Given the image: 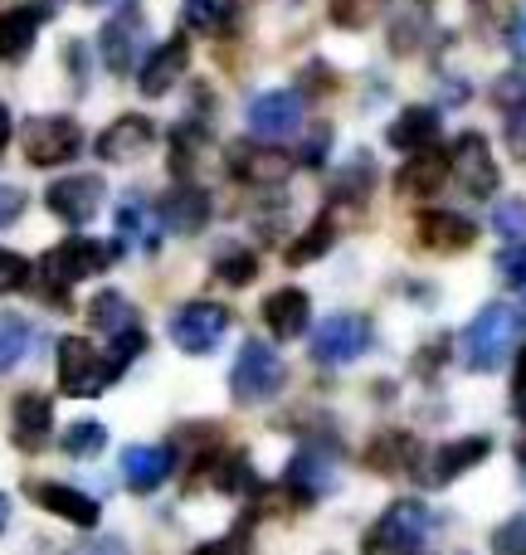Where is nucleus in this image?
Segmentation results:
<instances>
[{
    "instance_id": "f257e3e1",
    "label": "nucleus",
    "mask_w": 526,
    "mask_h": 555,
    "mask_svg": "<svg viewBox=\"0 0 526 555\" xmlns=\"http://www.w3.org/2000/svg\"><path fill=\"white\" fill-rule=\"evenodd\" d=\"M517 346V312L508 302H488L463 332V361L469 371H498Z\"/></svg>"
},
{
    "instance_id": "f03ea898",
    "label": "nucleus",
    "mask_w": 526,
    "mask_h": 555,
    "mask_svg": "<svg viewBox=\"0 0 526 555\" xmlns=\"http://www.w3.org/2000/svg\"><path fill=\"white\" fill-rule=\"evenodd\" d=\"M283 380H287L283 356H278L268 341H244L240 361H234V371H230L234 400L240 404H264V400H273V395L283 390Z\"/></svg>"
},
{
    "instance_id": "7ed1b4c3",
    "label": "nucleus",
    "mask_w": 526,
    "mask_h": 555,
    "mask_svg": "<svg viewBox=\"0 0 526 555\" xmlns=\"http://www.w3.org/2000/svg\"><path fill=\"white\" fill-rule=\"evenodd\" d=\"M429 537V507L420 498H400L371 531H365V555H410Z\"/></svg>"
},
{
    "instance_id": "20e7f679",
    "label": "nucleus",
    "mask_w": 526,
    "mask_h": 555,
    "mask_svg": "<svg viewBox=\"0 0 526 555\" xmlns=\"http://www.w3.org/2000/svg\"><path fill=\"white\" fill-rule=\"evenodd\" d=\"M107 380H117V375L107 365V356H98L93 341H84V336H64L59 341V390L88 400V395H103Z\"/></svg>"
},
{
    "instance_id": "39448f33",
    "label": "nucleus",
    "mask_w": 526,
    "mask_h": 555,
    "mask_svg": "<svg viewBox=\"0 0 526 555\" xmlns=\"http://www.w3.org/2000/svg\"><path fill=\"white\" fill-rule=\"evenodd\" d=\"M107 263H113V249H107V244H98V240H64V244H54V249L44 254L39 278H44L54 293H64V287H74L78 278L103 273Z\"/></svg>"
},
{
    "instance_id": "423d86ee",
    "label": "nucleus",
    "mask_w": 526,
    "mask_h": 555,
    "mask_svg": "<svg viewBox=\"0 0 526 555\" xmlns=\"http://www.w3.org/2000/svg\"><path fill=\"white\" fill-rule=\"evenodd\" d=\"M25 156L35 166H64L74 162L78 152H84V132H78L74 117H35V122H25Z\"/></svg>"
},
{
    "instance_id": "0eeeda50",
    "label": "nucleus",
    "mask_w": 526,
    "mask_h": 555,
    "mask_svg": "<svg viewBox=\"0 0 526 555\" xmlns=\"http://www.w3.org/2000/svg\"><path fill=\"white\" fill-rule=\"evenodd\" d=\"M365 346H371V322H365L361 312H332L312 332V356L322 365L356 361V356H365Z\"/></svg>"
},
{
    "instance_id": "6e6552de",
    "label": "nucleus",
    "mask_w": 526,
    "mask_h": 555,
    "mask_svg": "<svg viewBox=\"0 0 526 555\" xmlns=\"http://www.w3.org/2000/svg\"><path fill=\"white\" fill-rule=\"evenodd\" d=\"M224 332H230V307H220V302H185L171 317V341L191 356L215 351L224 341Z\"/></svg>"
},
{
    "instance_id": "1a4fd4ad",
    "label": "nucleus",
    "mask_w": 526,
    "mask_h": 555,
    "mask_svg": "<svg viewBox=\"0 0 526 555\" xmlns=\"http://www.w3.org/2000/svg\"><path fill=\"white\" fill-rule=\"evenodd\" d=\"M449 171H453V181H459L469 195H478V201H488V195L498 191V162H492L488 137L483 132H463L459 142H453Z\"/></svg>"
},
{
    "instance_id": "9d476101",
    "label": "nucleus",
    "mask_w": 526,
    "mask_h": 555,
    "mask_svg": "<svg viewBox=\"0 0 526 555\" xmlns=\"http://www.w3.org/2000/svg\"><path fill=\"white\" fill-rule=\"evenodd\" d=\"M244 117H249V132H259L264 142H273V137L297 132V122H303V98L287 93V88H268V93H259L249 107H244Z\"/></svg>"
},
{
    "instance_id": "9b49d317",
    "label": "nucleus",
    "mask_w": 526,
    "mask_h": 555,
    "mask_svg": "<svg viewBox=\"0 0 526 555\" xmlns=\"http://www.w3.org/2000/svg\"><path fill=\"white\" fill-rule=\"evenodd\" d=\"M44 205L59 215L64 224H88L103 205V181L98 176H64L44 191Z\"/></svg>"
},
{
    "instance_id": "f8f14e48",
    "label": "nucleus",
    "mask_w": 526,
    "mask_h": 555,
    "mask_svg": "<svg viewBox=\"0 0 526 555\" xmlns=\"http://www.w3.org/2000/svg\"><path fill=\"white\" fill-rule=\"evenodd\" d=\"M185 39L181 35H171L166 44H156L152 54L142 59V68H137V83H142V93L146 98H166L176 88V78L185 74Z\"/></svg>"
},
{
    "instance_id": "ddd939ff",
    "label": "nucleus",
    "mask_w": 526,
    "mask_h": 555,
    "mask_svg": "<svg viewBox=\"0 0 526 555\" xmlns=\"http://www.w3.org/2000/svg\"><path fill=\"white\" fill-rule=\"evenodd\" d=\"M152 142H156L152 117L127 113V117H117L103 137H98V156H103V162H137V156H142Z\"/></svg>"
},
{
    "instance_id": "4468645a",
    "label": "nucleus",
    "mask_w": 526,
    "mask_h": 555,
    "mask_svg": "<svg viewBox=\"0 0 526 555\" xmlns=\"http://www.w3.org/2000/svg\"><path fill=\"white\" fill-rule=\"evenodd\" d=\"M156 215H162L166 230L176 234H195L210 224V195L201 191V185H176V191L162 195V205H156Z\"/></svg>"
},
{
    "instance_id": "2eb2a0df",
    "label": "nucleus",
    "mask_w": 526,
    "mask_h": 555,
    "mask_svg": "<svg viewBox=\"0 0 526 555\" xmlns=\"http://www.w3.org/2000/svg\"><path fill=\"white\" fill-rule=\"evenodd\" d=\"M171 468H176V459L162 443H132V449L123 453V478L132 492H156L171 478Z\"/></svg>"
},
{
    "instance_id": "dca6fc26",
    "label": "nucleus",
    "mask_w": 526,
    "mask_h": 555,
    "mask_svg": "<svg viewBox=\"0 0 526 555\" xmlns=\"http://www.w3.org/2000/svg\"><path fill=\"white\" fill-rule=\"evenodd\" d=\"M307 317H312V302H307L303 287H278L264 302V322L278 341H293V336L307 332Z\"/></svg>"
},
{
    "instance_id": "f3484780",
    "label": "nucleus",
    "mask_w": 526,
    "mask_h": 555,
    "mask_svg": "<svg viewBox=\"0 0 526 555\" xmlns=\"http://www.w3.org/2000/svg\"><path fill=\"white\" fill-rule=\"evenodd\" d=\"M230 171L240 176V181H254V185H273L283 181L287 171H293V156L273 152V146H254V142H240L230 152Z\"/></svg>"
},
{
    "instance_id": "a211bd4d",
    "label": "nucleus",
    "mask_w": 526,
    "mask_h": 555,
    "mask_svg": "<svg viewBox=\"0 0 526 555\" xmlns=\"http://www.w3.org/2000/svg\"><path fill=\"white\" fill-rule=\"evenodd\" d=\"M420 240H424V249H434V254H459L478 240V224L453 210H429L420 220Z\"/></svg>"
},
{
    "instance_id": "6ab92c4d",
    "label": "nucleus",
    "mask_w": 526,
    "mask_h": 555,
    "mask_svg": "<svg viewBox=\"0 0 526 555\" xmlns=\"http://www.w3.org/2000/svg\"><path fill=\"white\" fill-rule=\"evenodd\" d=\"M287 488H293L303 502L326 498V492L336 488V468H332V459H326V453H317V449L293 453V463H287Z\"/></svg>"
},
{
    "instance_id": "aec40b11",
    "label": "nucleus",
    "mask_w": 526,
    "mask_h": 555,
    "mask_svg": "<svg viewBox=\"0 0 526 555\" xmlns=\"http://www.w3.org/2000/svg\"><path fill=\"white\" fill-rule=\"evenodd\" d=\"M35 502L44 512H54V517L74 521V527H98V502L84 498L78 488H64V482H35Z\"/></svg>"
},
{
    "instance_id": "412c9836",
    "label": "nucleus",
    "mask_w": 526,
    "mask_h": 555,
    "mask_svg": "<svg viewBox=\"0 0 526 555\" xmlns=\"http://www.w3.org/2000/svg\"><path fill=\"white\" fill-rule=\"evenodd\" d=\"M137 49H142V20L137 15H117L103 25V64L113 74H132Z\"/></svg>"
},
{
    "instance_id": "4be33fe9",
    "label": "nucleus",
    "mask_w": 526,
    "mask_h": 555,
    "mask_svg": "<svg viewBox=\"0 0 526 555\" xmlns=\"http://www.w3.org/2000/svg\"><path fill=\"white\" fill-rule=\"evenodd\" d=\"M49 420H54V404H49L44 395H20L15 400V429L10 434H15V443L25 453H35L39 443L49 439Z\"/></svg>"
},
{
    "instance_id": "5701e85b",
    "label": "nucleus",
    "mask_w": 526,
    "mask_h": 555,
    "mask_svg": "<svg viewBox=\"0 0 526 555\" xmlns=\"http://www.w3.org/2000/svg\"><path fill=\"white\" fill-rule=\"evenodd\" d=\"M488 453H492V439H483V434H469V439H459V443H444L439 459H434V482L463 478V473L478 468Z\"/></svg>"
},
{
    "instance_id": "b1692460",
    "label": "nucleus",
    "mask_w": 526,
    "mask_h": 555,
    "mask_svg": "<svg viewBox=\"0 0 526 555\" xmlns=\"http://www.w3.org/2000/svg\"><path fill=\"white\" fill-rule=\"evenodd\" d=\"M449 181V156L424 146V152H410V166L400 171V191L405 195H434Z\"/></svg>"
},
{
    "instance_id": "393cba45",
    "label": "nucleus",
    "mask_w": 526,
    "mask_h": 555,
    "mask_svg": "<svg viewBox=\"0 0 526 555\" xmlns=\"http://www.w3.org/2000/svg\"><path fill=\"white\" fill-rule=\"evenodd\" d=\"M434 137H439L434 107H405L390 122V146H400V152H424V146H434Z\"/></svg>"
},
{
    "instance_id": "a878e982",
    "label": "nucleus",
    "mask_w": 526,
    "mask_h": 555,
    "mask_svg": "<svg viewBox=\"0 0 526 555\" xmlns=\"http://www.w3.org/2000/svg\"><path fill=\"white\" fill-rule=\"evenodd\" d=\"M39 20L44 15L29 5L5 10V15H0V59H25L29 44H35V35H39Z\"/></svg>"
},
{
    "instance_id": "bb28decb",
    "label": "nucleus",
    "mask_w": 526,
    "mask_h": 555,
    "mask_svg": "<svg viewBox=\"0 0 526 555\" xmlns=\"http://www.w3.org/2000/svg\"><path fill=\"white\" fill-rule=\"evenodd\" d=\"M181 15L195 35H224V29H234V20H240V5H234V0H185Z\"/></svg>"
},
{
    "instance_id": "cd10ccee",
    "label": "nucleus",
    "mask_w": 526,
    "mask_h": 555,
    "mask_svg": "<svg viewBox=\"0 0 526 555\" xmlns=\"http://www.w3.org/2000/svg\"><path fill=\"white\" fill-rule=\"evenodd\" d=\"M117 240L156 249V224H152V210H146L142 195H123V205H117Z\"/></svg>"
},
{
    "instance_id": "c85d7f7f",
    "label": "nucleus",
    "mask_w": 526,
    "mask_h": 555,
    "mask_svg": "<svg viewBox=\"0 0 526 555\" xmlns=\"http://www.w3.org/2000/svg\"><path fill=\"white\" fill-rule=\"evenodd\" d=\"M88 322H93L98 332H107V336H123V332H132L137 326V307L127 302L123 293H98L93 307H88Z\"/></svg>"
},
{
    "instance_id": "c756f323",
    "label": "nucleus",
    "mask_w": 526,
    "mask_h": 555,
    "mask_svg": "<svg viewBox=\"0 0 526 555\" xmlns=\"http://www.w3.org/2000/svg\"><path fill=\"white\" fill-rule=\"evenodd\" d=\"M29 346H35V326L15 312H0V371H10V365L25 361Z\"/></svg>"
},
{
    "instance_id": "7c9ffc66",
    "label": "nucleus",
    "mask_w": 526,
    "mask_h": 555,
    "mask_svg": "<svg viewBox=\"0 0 526 555\" xmlns=\"http://www.w3.org/2000/svg\"><path fill=\"white\" fill-rule=\"evenodd\" d=\"M410 453H414L410 434H385V439H375L371 449H365V463H371L375 473H400Z\"/></svg>"
},
{
    "instance_id": "2f4dec72",
    "label": "nucleus",
    "mask_w": 526,
    "mask_h": 555,
    "mask_svg": "<svg viewBox=\"0 0 526 555\" xmlns=\"http://www.w3.org/2000/svg\"><path fill=\"white\" fill-rule=\"evenodd\" d=\"M107 443V429L98 420H78L64 429V453L68 459H93V453H103Z\"/></svg>"
},
{
    "instance_id": "473e14b6",
    "label": "nucleus",
    "mask_w": 526,
    "mask_h": 555,
    "mask_svg": "<svg viewBox=\"0 0 526 555\" xmlns=\"http://www.w3.org/2000/svg\"><path fill=\"white\" fill-rule=\"evenodd\" d=\"M332 240H336V230H332V215H322V220L312 224V230L303 234V240L287 249V263H312V259H322L326 249H332Z\"/></svg>"
},
{
    "instance_id": "72a5a7b5",
    "label": "nucleus",
    "mask_w": 526,
    "mask_h": 555,
    "mask_svg": "<svg viewBox=\"0 0 526 555\" xmlns=\"http://www.w3.org/2000/svg\"><path fill=\"white\" fill-rule=\"evenodd\" d=\"M210 478H215L220 492H254V468H249V459H240V453H230V459L215 463Z\"/></svg>"
},
{
    "instance_id": "f704fd0d",
    "label": "nucleus",
    "mask_w": 526,
    "mask_h": 555,
    "mask_svg": "<svg viewBox=\"0 0 526 555\" xmlns=\"http://www.w3.org/2000/svg\"><path fill=\"white\" fill-rule=\"evenodd\" d=\"M371 185H375V162L371 156H356V162L342 171V181H336V195H342V201H361Z\"/></svg>"
},
{
    "instance_id": "c9c22d12",
    "label": "nucleus",
    "mask_w": 526,
    "mask_h": 555,
    "mask_svg": "<svg viewBox=\"0 0 526 555\" xmlns=\"http://www.w3.org/2000/svg\"><path fill=\"white\" fill-rule=\"evenodd\" d=\"M215 273H220L224 283L244 287V283H254V273H259V259H254L249 249H224L220 263H215Z\"/></svg>"
},
{
    "instance_id": "e433bc0d",
    "label": "nucleus",
    "mask_w": 526,
    "mask_h": 555,
    "mask_svg": "<svg viewBox=\"0 0 526 555\" xmlns=\"http://www.w3.org/2000/svg\"><path fill=\"white\" fill-rule=\"evenodd\" d=\"M381 5H385V0H332V25H342V29H361Z\"/></svg>"
},
{
    "instance_id": "4c0bfd02",
    "label": "nucleus",
    "mask_w": 526,
    "mask_h": 555,
    "mask_svg": "<svg viewBox=\"0 0 526 555\" xmlns=\"http://www.w3.org/2000/svg\"><path fill=\"white\" fill-rule=\"evenodd\" d=\"M492 230L526 244V201H502L498 210H492Z\"/></svg>"
},
{
    "instance_id": "58836bf2",
    "label": "nucleus",
    "mask_w": 526,
    "mask_h": 555,
    "mask_svg": "<svg viewBox=\"0 0 526 555\" xmlns=\"http://www.w3.org/2000/svg\"><path fill=\"white\" fill-rule=\"evenodd\" d=\"M492 555H526V517H512L492 531Z\"/></svg>"
},
{
    "instance_id": "ea45409f",
    "label": "nucleus",
    "mask_w": 526,
    "mask_h": 555,
    "mask_svg": "<svg viewBox=\"0 0 526 555\" xmlns=\"http://www.w3.org/2000/svg\"><path fill=\"white\" fill-rule=\"evenodd\" d=\"M492 103L508 107V113L526 103V74H522V68H512V74H502L498 83H492Z\"/></svg>"
},
{
    "instance_id": "a19ab883",
    "label": "nucleus",
    "mask_w": 526,
    "mask_h": 555,
    "mask_svg": "<svg viewBox=\"0 0 526 555\" xmlns=\"http://www.w3.org/2000/svg\"><path fill=\"white\" fill-rule=\"evenodd\" d=\"M25 278H29V263L20 259V254L0 249V293H15V287H25Z\"/></svg>"
},
{
    "instance_id": "79ce46f5",
    "label": "nucleus",
    "mask_w": 526,
    "mask_h": 555,
    "mask_svg": "<svg viewBox=\"0 0 526 555\" xmlns=\"http://www.w3.org/2000/svg\"><path fill=\"white\" fill-rule=\"evenodd\" d=\"M498 273H502V283L526 287V244H517V249L502 254V259H498Z\"/></svg>"
},
{
    "instance_id": "37998d69",
    "label": "nucleus",
    "mask_w": 526,
    "mask_h": 555,
    "mask_svg": "<svg viewBox=\"0 0 526 555\" xmlns=\"http://www.w3.org/2000/svg\"><path fill=\"white\" fill-rule=\"evenodd\" d=\"M508 146H512V156H517V162H526V103L508 113Z\"/></svg>"
},
{
    "instance_id": "c03bdc74",
    "label": "nucleus",
    "mask_w": 526,
    "mask_h": 555,
    "mask_svg": "<svg viewBox=\"0 0 526 555\" xmlns=\"http://www.w3.org/2000/svg\"><path fill=\"white\" fill-rule=\"evenodd\" d=\"M20 210H25V191H20V185H0V230L15 224Z\"/></svg>"
},
{
    "instance_id": "a18cd8bd",
    "label": "nucleus",
    "mask_w": 526,
    "mask_h": 555,
    "mask_svg": "<svg viewBox=\"0 0 526 555\" xmlns=\"http://www.w3.org/2000/svg\"><path fill=\"white\" fill-rule=\"evenodd\" d=\"M191 555H244V541L240 537H220V541H205V546H195Z\"/></svg>"
},
{
    "instance_id": "49530a36",
    "label": "nucleus",
    "mask_w": 526,
    "mask_h": 555,
    "mask_svg": "<svg viewBox=\"0 0 526 555\" xmlns=\"http://www.w3.org/2000/svg\"><path fill=\"white\" fill-rule=\"evenodd\" d=\"M508 44H512V54L526 64V5L517 10V20H512V29H508Z\"/></svg>"
},
{
    "instance_id": "de8ad7c7",
    "label": "nucleus",
    "mask_w": 526,
    "mask_h": 555,
    "mask_svg": "<svg viewBox=\"0 0 526 555\" xmlns=\"http://www.w3.org/2000/svg\"><path fill=\"white\" fill-rule=\"evenodd\" d=\"M74 555H127V546L113 537H98V541H88V546H78Z\"/></svg>"
},
{
    "instance_id": "09e8293b",
    "label": "nucleus",
    "mask_w": 526,
    "mask_h": 555,
    "mask_svg": "<svg viewBox=\"0 0 526 555\" xmlns=\"http://www.w3.org/2000/svg\"><path fill=\"white\" fill-rule=\"evenodd\" d=\"M10 132H15V122H10V107L0 103V156H5V146H10Z\"/></svg>"
},
{
    "instance_id": "8fccbe9b",
    "label": "nucleus",
    "mask_w": 526,
    "mask_h": 555,
    "mask_svg": "<svg viewBox=\"0 0 526 555\" xmlns=\"http://www.w3.org/2000/svg\"><path fill=\"white\" fill-rule=\"evenodd\" d=\"M517 395L526 400V351H522V365H517Z\"/></svg>"
},
{
    "instance_id": "3c124183",
    "label": "nucleus",
    "mask_w": 526,
    "mask_h": 555,
    "mask_svg": "<svg viewBox=\"0 0 526 555\" xmlns=\"http://www.w3.org/2000/svg\"><path fill=\"white\" fill-rule=\"evenodd\" d=\"M5 521H10V498L0 492V531H5Z\"/></svg>"
},
{
    "instance_id": "603ef678",
    "label": "nucleus",
    "mask_w": 526,
    "mask_h": 555,
    "mask_svg": "<svg viewBox=\"0 0 526 555\" xmlns=\"http://www.w3.org/2000/svg\"><path fill=\"white\" fill-rule=\"evenodd\" d=\"M517 459H522V468H526V429H522V439H517Z\"/></svg>"
}]
</instances>
